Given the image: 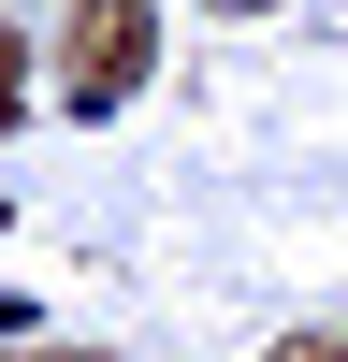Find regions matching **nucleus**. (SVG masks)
Instances as JSON below:
<instances>
[{"mask_svg":"<svg viewBox=\"0 0 348 362\" xmlns=\"http://www.w3.org/2000/svg\"><path fill=\"white\" fill-rule=\"evenodd\" d=\"M145 58H160L145 0H73V29H58V116H116L145 87Z\"/></svg>","mask_w":348,"mask_h":362,"instance_id":"obj_1","label":"nucleus"},{"mask_svg":"<svg viewBox=\"0 0 348 362\" xmlns=\"http://www.w3.org/2000/svg\"><path fill=\"white\" fill-rule=\"evenodd\" d=\"M15 116H29V44L0 29V131H15Z\"/></svg>","mask_w":348,"mask_h":362,"instance_id":"obj_2","label":"nucleus"},{"mask_svg":"<svg viewBox=\"0 0 348 362\" xmlns=\"http://www.w3.org/2000/svg\"><path fill=\"white\" fill-rule=\"evenodd\" d=\"M261 362H348V334H290V348H261Z\"/></svg>","mask_w":348,"mask_h":362,"instance_id":"obj_3","label":"nucleus"},{"mask_svg":"<svg viewBox=\"0 0 348 362\" xmlns=\"http://www.w3.org/2000/svg\"><path fill=\"white\" fill-rule=\"evenodd\" d=\"M0 362H116V348H0Z\"/></svg>","mask_w":348,"mask_h":362,"instance_id":"obj_4","label":"nucleus"},{"mask_svg":"<svg viewBox=\"0 0 348 362\" xmlns=\"http://www.w3.org/2000/svg\"><path fill=\"white\" fill-rule=\"evenodd\" d=\"M218 15H276V0H218Z\"/></svg>","mask_w":348,"mask_h":362,"instance_id":"obj_5","label":"nucleus"}]
</instances>
